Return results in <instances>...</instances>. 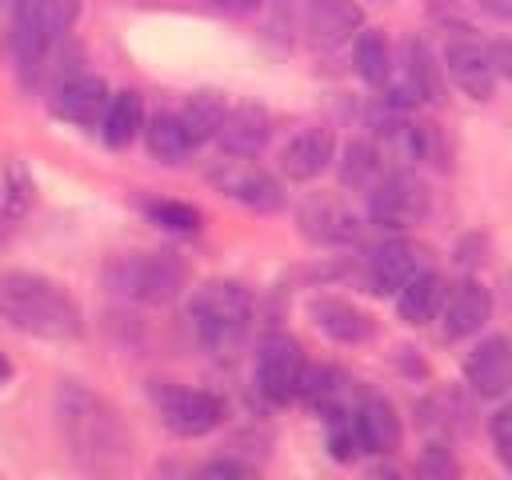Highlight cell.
Segmentation results:
<instances>
[{"label":"cell","instance_id":"1","mask_svg":"<svg viewBox=\"0 0 512 480\" xmlns=\"http://www.w3.org/2000/svg\"><path fill=\"white\" fill-rule=\"evenodd\" d=\"M56 428L68 456L84 472H116L128 464L132 436L116 404H108L96 388L80 380H64L56 388Z\"/></svg>","mask_w":512,"mask_h":480},{"label":"cell","instance_id":"2","mask_svg":"<svg viewBox=\"0 0 512 480\" xmlns=\"http://www.w3.org/2000/svg\"><path fill=\"white\" fill-rule=\"evenodd\" d=\"M0 320L36 340L84 336V312L76 296L60 280L28 272V268L0 272Z\"/></svg>","mask_w":512,"mask_h":480},{"label":"cell","instance_id":"3","mask_svg":"<svg viewBox=\"0 0 512 480\" xmlns=\"http://www.w3.org/2000/svg\"><path fill=\"white\" fill-rule=\"evenodd\" d=\"M188 260L176 252H120L104 264V288L120 300L160 308L188 288Z\"/></svg>","mask_w":512,"mask_h":480},{"label":"cell","instance_id":"4","mask_svg":"<svg viewBox=\"0 0 512 480\" xmlns=\"http://www.w3.org/2000/svg\"><path fill=\"white\" fill-rule=\"evenodd\" d=\"M252 312H256V300L240 280H208L188 300L192 332L208 352L240 348V340L252 328Z\"/></svg>","mask_w":512,"mask_h":480},{"label":"cell","instance_id":"5","mask_svg":"<svg viewBox=\"0 0 512 480\" xmlns=\"http://www.w3.org/2000/svg\"><path fill=\"white\" fill-rule=\"evenodd\" d=\"M72 20H76V0H20V16L12 24V48H16V68L28 84H36L48 72V60L56 56Z\"/></svg>","mask_w":512,"mask_h":480},{"label":"cell","instance_id":"6","mask_svg":"<svg viewBox=\"0 0 512 480\" xmlns=\"http://www.w3.org/2000/svg\"><path fill=\"white\" fill-rule=\"evenodd\" d=\"M148 396L164 420V428L172 436H184V440H196V436H208L224 424L228 408L216 392H204V388H188V384H172V380H156L148 384Z\"/></svg>","mask_w":512,"mask_h":480},{"label":"cell","instance_id":"7","mask_svg":"<svg viewBox=\"0 0 512 480\" xmlns=\"http://www.w3.org/2000/svg\"><path fill=\"white\" fill-rule=\"evenodd\" d=\"M208 184L216 192H224L228 200L244 204L248 212H260V216H272V212H280L288 204L284 200V184L268 168H260L252 156H224V160H216L208 168Z\"/></svg>","mask_w":512,"mask_h":480},{"label":"cell","instance_id":"8","mask_svg":"<svg viewBox=\"0 0 512 480\" xmlns=\"http://www.w3.org/2000/svg\"><path fill=\"white\" fill-rule=\"evenodd\" d=\"M304 352L288 332H268L260 340L256 352V392L268 404H292L300 396V380H304Z\"/></svg>","mask_w":512,"mask_h":480},{"label":"cell","instance_id":"9","mask_svg":"<svg viewBox=\"0 0 512 480\" xmlns=\"http://www.w3.org/2000/svg\"><path fill=\"white\" fill-rule=\"evenodd\" d=\"M428 212V188L396 168V172H384L372 188H368V220L388 228V232H400V228H412L420 216Z\"/></svg>","mask_w":512,"mask_h":480},{"label":"cell","instance_id":"10","mask_svg":"<svg viewBox=\"0 0 512 480\" xmlns=\"http://www.w3.org/2000/svg\"><path fill=\"white\" fill-rule=\"evenodd\" d=\"M444 72L472 100H488L496 92V60H492V48L472 28H460V32L448 36V44H444Z\"/></svg>","mask_w":512,"mask_h":480},{"label":"cell","instance_id":"11","mask_svg":"<svg viewBox=\"0 0 512 480\" xmlns=\"http://www.w3.org/2000/svg\"><path fill=\"white\" fill-rule=\"evenodd\" d=\"M48 108L56 120L64 124H76V128H92L100 124L104 108H108V84L84 68H64L56 72V84H52V96H48Z\"/></svg>","mask_w":512,"mask_h":480},{"label":"cell","instance_id":"12","mask_svg":"<svg viewBox=\"0 0 512 480\" xmlns=\"http://www.w3.org/2000/svg\"><path fill=\"white\" fill-rule=\"evenodd\" d=\"M296 224L300 232L312 240V244H324V248H348L360 240L364 224H360V212H352L340 196L332 192H320V196H308L300 208H296Z\"/></svg>","mask_w":512,"mask_h":480},{"label":"cell","instance_id":"13","mask_svg":"<svg viewBox=\"0 0 512 480\" xmlns=\"http://www.w3.org/2000/svg\"><path fill=\"white\" fill-rule=\"evenodd\" d=\"M464 380L472 384L476 396L496 400L512 388V340L508 336H488L464 356Z\"/></svg>","mask_w":512,"mask_h":480},{"label":"cell","instance_id":"14","mask_svg":"<svg viewBox=\"0 0 512 480\" xmlns=\"http://www.w3.org/2000/svg\"><path fill=\"white\" fill-rule=\"evenodd\" d=\"M492 316V296L480 280L464 276L456 288L444 292V304H440V320H444V340H468L476 336Z\"/></svg>","mask_w":512,"mask_h":480},{"label":"cell","instance_id":"15","mask_svg":"<svg viewBox=\"0 0 512 480\" xmlns=\"http://www.w3.org/2000/svg\"><path fill=\"white\" fill-rule=\"evenodd\" d=\"M308 316L336 344H368L376 336V320L360 304H352L344 296H312L308 300Z\"/></svg>","mask_w":512,"mask_h":480},{"label":"cell","instance_id":"16","mask_svg":"<svg viewBox=\"0 0 512 480\" xmlns=\"http://www.w3.org/2000/svg\"><path fill=\"white\" fill-rule=\"evenodd\" d=\"M368 288L376 296H392L404 288L412 272H420V248L408 236H388L368 252Z\"/></svg>","mask_w":512,"mask_h":480},{"label":"cell","instance_id":"17","mask_svg":"<svg viewBox=\"0 0 512 480\" xmlns=\"http://www.w3.org/2000/svg\"><path fill=\"white\" fill-rule=\"evenodd\" d=\"M304 28L316 48H340L352 44V36L364 28V12L356 0H308Z\"/></svg>","mask_w":512,"mask_h":480},{"label":"cell","instance_id":"18","mask_svg":"<svg viewBox=\"0 0 512 480\" xmlns=\"http://www.w3.org/2000/svg\"><path fill=\"white\" fill-rule=\"evenodd\" d=\"M352 424H356L364 452L388 456L400 448V416H396L392 400H384L380 392H360V400L352 408Z\"/></svg>","mask_w":512,"mask_h":480},{"label":"cell","instance_id":"19","mask_svg":"<svg viewBox=\"0 0 512 480\" xmlns=\"http://www.w3.org/2000/svg\"><path fill=\"white\" fill-rule=\"evenodd\" d=\"M332 160H336V136H332L328 128H304V132H296V136L284 144V152H280V172H284L288 180H296V184H308V180H316Z\"/></svg>","mask_w":512,"mask_h":480},{"label":"cell","instance_id":"20","mask_svg":"<svg viewBox=\"0 0 512 480\" xmlns=\"http://www.w3.org/2000/svg\"><path fill=\"white\" fill-rule=\"evenodd\" d=\"M268 140H272V116L260 104L228 108V116L216 132V144H220L224 156H256Z\"/></svg>","mask_w":512,"mask_h":480},{"label":"cell","instance_id":"21","mask_svg":"<svg viewBox=\"0 0 512 480\" xmlns=\"http://www.w3.org/2000/svg\"><path fill=\"white\" fill-rule=\"evenodd\" d=\"M444 280H440V272H432V268H420V272H412L408 280H404V288L396 292V312H400V320L404 324H428V320H436L440 316V304H444Z\"/></svg>","mask_w":512,"mask_h":480},{"label":"cell","instance_id":"22","mask_svg":"<svg viewBox=\"0 0 512 480\" xmlns=\"http://www.w3.org/2000/svg\"><path fill=\"white\" fill-rule=\"evenodd\" d=\"M144 100H140V92H132V88H124V92H116V96H108V108H104V116H100V140L108 144V148H128L140 132H144Z\"/></svg>","mask_w":512,"mask_h":480},{"label":"cell","instance_id":"23","mask_svg":"<svg viewBox=\"0 0 512 480\" xmlns=\"http://www.w3.org/2000/svg\"><path fill=\"white\" fill-rule=\"evenodd\" d=\"M404 88L428 104L444 100V68L424 40H408V48H404Z\"/></svg>","mask_w":512,"mask_h":480},{"label":"cell","instance_id":"24","mask_svg":"<svg viewBox=\"0 0 512 480\" xmlns=\"http://www.w3.org/2000/svg\"><path fill=\"white\" fill-rule=\"evenodd\" d=\"M224 116H228V100H224L220 92H212V88L192 92V96L184 100V108H180V124H184V132H188L192 148H200V144L216 140V132H220Z\"/></svg>","mask_w":512,"mask_h":480},{"label":"cell","instance_id":"25","mask_svg":"<svg viewBox=\"0 0 512 480\" xmlns=\"http://www.w3.org/2000/svg\"><path fill=\"white\" fill-rule=\"evenodd\" d=\"M144 144H148L152 160H160V164H184L192 152V140L180 124V112H152L144 120Z\"/></svg>","mask_w":512,"mask_h":480},{"label":"cell","instance_id":"26","mask_svg":"<svg viewBox=\"0 0 512 480\" xmlns=\"http://www.w3.org/2000/svg\"><path fill=\"white\" fill-rule=\"evenodd\" d=\"M384 152L376 140H348L340 152V184L348 192H368L384 176Z\"/></svg>","mask_w":512,"mask_h":480},{"label":"cell","instance_id":"27","mask_svg":"<svg viewBox=\"0 0 512 480\" xmlns=\"http://www.w3.org/2000/svg\"><path fill=\"white\" fill-rule=\"evenodd\" d=\"M344 392H348L344 372L332 368V364H316V368H304V380H300V396L296 400H304L312 412H320L328 420V416L344 412Z\"/></svg>","mask_w":512,"mask_h":480},{"label":"cell","instance_id":"28","mask_svg":"<svg viewBox=\"0 0 512 480\" xmlns=\"http://www.w3.org/2000/svg\"><path fill=\"white\" fill-rule=\"evenodd\" d=\"M36 204V180L24 160H4L0 180V228H16Z\"/></svg>","mask_w":512,"mask_h":480},{"label":"cell","instance_id":"29","mask_svg":"<svg viewBox=\"0 0 512 480\" xmlns=\"http://www.w3.org/2000/svg\"><path fill=\"white\" fill-rule=\"evenodd\" d=\"M352 68L372 88H384L388 84V76H392V48H388V40H384L380 28H360L352 36Z\"/></svg>","mask_w":512,"mask_h":480},{"label":"cell","instance_id":"30","mask_svg":"<svg viewBox=\"0 0 512 480\" xmlns=\"http://www.w3.org/2000/svg\"><path fill=\"white\" fill-rule=\"evenodd\" d=\"M140 212H144V216H148L156 228L176 232V236H192V232H200V224H204L200 208H192L188 200H168V196L144 200V204H140Z\"/></svg>","mask_w":512,"mask_h":480},{"label":"cell","instance_id":"31","mask_svg":"<svg viewBox=\"0 0 512 480\" xmlns=\"http://www.w3.org/2000/svg\"><path fill=\"white\" fill-rule=\"evenodd\" d=\"M416 472H420V476H452V472H456V464H452V456H448L440 444H432V448H424V452H420Z\"/></svg>","mask_w":512,"mask_h":480},{"label":"cell","instance_id":"32","mask_svg":"<svg viewBox=\"0 0 512 480\" xmlns=\"http://www.w3.org/2000/svg\"><path fill=\"white\" fill-rule=\"evenodd\" d=\"M200 476L204 480H248L252 476V464H244V460H208L200 468Z\"/></svg>","mask_w":512,"mask_h":480},{"label":"cell","instance_id":"33","mask_svg":"<svg viewBox=\"0 0 512 480\" xmlns=\"http://www.w3.org/2000/svg\"><path fill=\"white\" fill-rule=\"evenodd\" d=\"M492 440H496V448L500 444H512V404L492 416Z\"/></svg>","mask_w":512,"mask_h":480},{"label":"cell","instance_id":"34","mask_svg":"<svg viewBox=\"0 0 512 480\" xmlns=\"http://www.w3.org/2000/svg\"><path fill=\"white\" fill-rule=\"evenodd\" d=\"M492 60H496V76H504L512 84V40L492 44Z\"/></svg>","mask_w":512,"mask_h":480},{"label":"cell","instance_id":"35","mask_svg":"<svg viewBox=\"0 0 512 480\" xmlns=\"http://www.w3.org/2000/svg\"><path fill=\"white\" fill-rule=\"evenodd\" d=\"M488 16H496V20H504V24H512V0H476Z\"/></svg>","mask_w":512,"mask_h":480},{"label":"cell","instance_id":"36","mask_svg":"<svg viewBox=\"0 0 512 480\" xmlns=\"http://www.w3.org/2000/svg\"><path fill=\"white\" fill-rule=\"evenodd\" d=\"M20 16V0H0V28H12Z\"/></svg>","mask_w":512,"mask_h":480},{"label":"cell","instance_id":"37","mask_svg":"<svg viewBox=\"0 0 512 480\" xmlns=\"http://www.w3.org/2000/svg\"><path fill=\"white\" fill-rule=\"evenodd\" d=\"M8 376H12V360L0 352V384H8Z\"/></svg>","mask_w":512,"mask_h":480},{"label":"cell","instance_id":"38","mask_svg":"<svg viewBox=\"0 0 512 480\" xmlns=\"http://www.w3.org/2000/svg\"><path fill=\"white\" fill-rule=\"evenodd\" d=\"M496 452H500V460H504V468H508V472H512V444H500V448H496Z\"/></svg>","mask_w":512,"mask_h":480},{"label":"cell","instance_id":"39","mask_svg":"<svg viewBox=\"0 0 512 480\" xmlns=\"http://www.w3.org/2000/svg\"><path fill=\"white\" fill-rule=\"evenodd\" d=\"M212 4H232V0H212Z\"/></svg>","mask_w":512,"mask_h":480}]
</instances>
